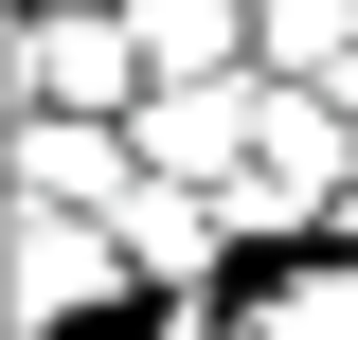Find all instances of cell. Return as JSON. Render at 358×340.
<instances>
[{
	"label": "cell",
	"mask_w": 358,
	"mask_h": 340,
	"mask_svg": "<svg viewBox=\"0 0 358 340\" xmlns=\"http://www.w3.org/2000/svg\"><path fill=\"white\" fill-rule=\"evenodd\" d=\"M18 72H36V108H72V126H90V108H143V36H126V18H90V0H36V36H18Z\"/></svg>",
	"instance_id": "6da1fadb"
},
{
	"label": "cell",
	"mask_w": 358,
	"mask_h": 340,
	"mask_svg": "<svg viewBox=\"0 0 358 340\" xmlns=\"http://www.w3.org/2000/svg\"><path fill=\"white\" fill-rule=\"evenodd\" d=\"M108 287H143L108 215H18V323H36V340L72 323V304H108Z\"/></svg>",
	"instance_id": "7a4b0ae2"
},
{
	"label": "cell",
	"mask_w": 358,
	"mask_h": 340,
	"mask_svg": "<svg viewBox=\"0 0 358 340\" xmlns=\"http://www.w3.org/2000/svg\"><path fill=\"white\" fill-rule=\"evenodd\" d=\"M108 233H126V269H143V287H197V269L233 251V215H215V197H179V179H143Z\"/></svg>",
	"instance_id": "3957f363"
},
{
	"label": "cell",
	"mask_w": 358,
	"mask_h": 340,
	"mask_svg": "<svg viewBox=\"0 0 358 340\" xmlns=\"http://www.w3.org/2000/svg\"><path fill=\"white\" fill-rule=\"evenodd\" d=\"M341 108H358V72H341Z\"/></svg>",
	"instance_id": "277c9868"
}]
</instances>
